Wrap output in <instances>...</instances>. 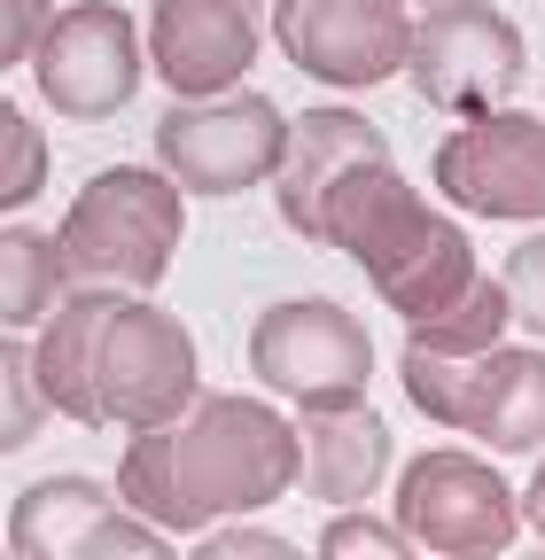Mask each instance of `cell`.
I'll list each match as a JSON object with an SVG mask.
<instances>
[{
  "mask_svg": "<svg viewBox=\"0 0 545 560\" xmlns=\"http://www.w3.org/2000/svg\"><path fill=\"white\" fill-rule=\"evenodd\" d=\"M304 444L297 420L272 412L265 397H211L195 389L172 420L156 429H132L125 459H117V499L156 522L164 537H195L211 522L234 514H265L297 490Z\"/></svg>",
  "mask_w": 545,
  "mask_h": 560,
  "instance_id": "obj_1",
  "label": "cell"
},
{
  "mask_svg": "<svg viewBox=\"0 0 545 560\" xmlns=\"http://www.w3.org/2000/svg\"><path fill=\"white\" fill-rule=\"evenodd\" d=\"M320 249H344L374 296L414 327L437 304H452L484 265H475V242L460 219H444L437 202H421V187L397 172V156H367L320 202Z\"/></svg>",
  "mask_w": 545,
  "mask_h": 560,
  "instance_id": "obj_2",
  "label": "cell"
},
{
  "mask_svg": "<svg viewBox=\"0 0 545 560\" xmlns=\"http://www.w3.org/2000/svg\"><path fill=\"white\" fill-rule=\"evenodd\" d=\"M179 242H187V187H172L156 164L94 172L55 226L71 289H125V296L164 289Z\"/></svg>",
  "mask_w": 545,
  "mask_h": 560,
  "instance_id": "obj_3",
  "label": "cell"
},
{
  "mask_svg": "<svg viewBox=\"0 0 545 560\" xmlns=\"http://www.w3.org/2000/svg\"><path fill=\"white\" fill-rule=\"evenodd\" d=\"M195 389H202L195 335L149 296L94 289V319H86V420L94 429H125V436L156 429Z\"/></svg>",
  "mask_w": 545,
  "mask_h": 560,
  "instance_id": "obj_4",
  "label": "cell"
},
{
  "mask_svg": "<svg viewBox=\"0 0 545 560\" xmlns=\"http://www.w3.org/2000/svg\"><path fill=\"white\" fill-rule=\"evenodd\" d=\"M397 382H405V405L437 429L484 436L507 459L545 452V342H491L475 359H444V350L405 342Z\"/></svg>",
  "mask_w": 545,
  "mask_h": 560,
  "instance_id": "obj_5",
  "label": "cell"
},
{
  "mask_svg": "<svg viewBox=\"0 0 545 560\" xmlns=\"http://www.w3.org/2000/svg\"><path fill=\"white\" fill-rule=\"evenodd\" d=\"M405 79H414V94L429 109L467 125V117H491L514 102V86L530 79V39L491 0H437V9L414 16Z\"/></svg>",
  "mask_w": 545,
  "mask_h": 560,
  "instance_id": "obj_6",
  "label": "cell"
},
{
  "mask_svg": "<svg viewBox=\"0 0 545 560\" xmlns=\"http://www.w3.org/2000/svg\"><path fill=\"white\" fill-rule=\"evenodd\" d=\"M250 374L289 397L297 412L312 405H359L374 382V342L359 327V312H344L335 296H289L265 304L250 327Z\"/></svg>",
  "mask_w": 545,
  "mask_h": 560,
  "instance_id": "obj_7",
  "label": "cell"
},
{
  "mask_svg": "<svg viewBox=\"0 0 545 560\" xmlns=\"http://www.w3.org/2000/svg\"><path fill=\"white\" fill-rule=\"evenodd\" d=\"M390 522L414 537V552H437V560H499L522 529V499L507 490L499 467H484L475 452H421L414 467L397 475V499H390Z\"/></svg>",
  "mask_w": 545,
  "mask_h": 560,
  "instance_id": "obj_8",
  "label": "cell"
},
{
  "mask_svg": "<svg viewBox=\"0 0 545 560\" xmlns=\"http://www.w3.org/2000/svg\"><path fill=\"white\" fill-rule=\"evenodd\" d=\"M289 156V117L265 94H211L179 102L156 125V172L187 195H242L265 187Z\"/></svg>",
  "mask_w": 545,
  "mask_h": 560,
  "instance_id": "obj_9",
  "label": "cell"
},
{
  "mask_svg": "<svg viewBox=\"0 0 545 560\" xmlns=\"http://www.w3.org/2000/svg\"><path fill=\"white\" fill-rule=\"evenodd\" d=\"M32 79H39V94H47L55 117L102 125V117H117L132 94H141V79H149L141 24H132L117 0H71V9H55V24L39 32Z\"/></svg>",
  "mask_w": 545,
  "mask_h": 560,
  "instance_id": "obj_10",
  "label": "cell"
},
{
  "mask_svg": "<svg viewBox=\"0 0 545 560\" xmlns=\"http://www.w3.org/2000/svg\"><path fill=\"white\" fill-rule=\"evenodd\" d=\"M452 210L499 226H545V117L537 109H491L444 132L429 164Z\"/></svg>",
  "mask_w": 545,
  "mask_h": 560,
  "instance_id": "obj_11",
  "label": "cell"
},
{
  "mask_svg": "<svg viewBox=\"0 0 545 560\" xmlns=\"http://www.w3.org/2000/svg\"><path fill=\"white\" fill-rule=\"evenodd\" d=\"M272 39L304 79L367 94L382 79H405L414 9L405 0H272Z\"/></svg>",
  "mask_w": 545,
  "mask_h": 560,
  "instance_id": "obj_12",
  "label": "cell"
},
{
  "mask_svg": "<svg viewBox=\"0 0 545 560\" xmlns=\"http://www.w3.org/2000/svg\"><path fill=\"white\" fill-rule=\"evenodd\" d=\"M9 545L24 560H164L172 537L141 522L94 475H39L9 506Z\"/></svg>",
  "mask_w": 545,
  "mask_h": 560,
  "instance_id": "obj_13",
  "label": "cell"
},
{
  "mask_svg": "<svg viewBox=\"0 0 545 560\" xmlns=\"http://www.w3.org/2000/svg\"><path fill=\"white\" fill-rule=\"evenodd\" d=\"M257 0H149V70L179 102L234 94L242 70L257 62Z\"/></svg>",
  "mask_w": 545,
  "mask_h": 560,
  "instance_id": "obj_14",
  "label": "cell"
},
{
  "mask_svg": "<svg viewBox=\"0 0 545 560\" xmlns=\"http://www.w3.org/2000/svg\"><path fill=\"white\" fill-rule=\"evenodd\" d=\"M367 156H390V132H382L374 117H359V109H344V102L304 109V117L289 125V156H281V172H272L281 226H289L297 242L320 249V202H327V187L344 179L351 164H367Z\"/></svg>",
  "mask_w": 545,
  "mask_h": 560,
  "instance_id": "obj_15",
  "label": "cell"
},
{
  "mask_svg": "<svg viewBox=\"0 0 545 560\" xmlns=\"http://www.w3.org/2000/svg\"><path fill=\"white\" fill-rule=\"evenodd\" d=\"M297 444H304V467L297 482L312 490L320 506H367L382 475H390V420L359 397V405H312L297 412Z\"/></svg>",
  "mask_w": 545,
  "mask_h": 560,
  "instance_id": "obj_16",
  "label": "cell"
},
{
  "mask_svg": "<svg viewBox=\"0 0 545 560\" xmlns=\"http://www.w3.org/2000/svg\"><path fill=\"white\" fill-rule=\"evenodd\" d=\"M62 289H71V272H62L55 234H39V226H0V327H9V335L39 327V319L62 304Z\"/></svg>",
  "mask_w": 545,
  "mask_h": 560,
  "instance_id": "obj_17",
  "label": "cell"
},
{
  "mask_svg": "<svg viewBox=\"0 0 545 560\" xmlns=\"http://www.w3.org/2000/svg\"><path fill=\"white\" fill-rule=\"evenodd\" d=\"M514 312H507V289H499V272H475L467 289L452 304H437L429 319L405 327V342H421V350H444V359H475V350H491L507 342Z\"/></svg>",
  "mask_w": 545,
  "mask_h": 560,
  "instance_id": "obj_18",
  "label": "cell"
},
{
  "mask_svg": "<svg viewBox=\"0 0 545 560\" xmlns=\"http://www.w3.org/2000/svg\"><path fill=\"white\" fill-rule=\"evenodd\" d=\"M47 164H55V149H47V132L0 94V210H24L39 187H47Z\"/></svg>",
  "mask_w": 545,
  "mask_h": 560,
  "instance_id": "obj_19",
  "label": "cell"
},
{
  "mask_svg": "<svg viewBox=\"0 0 545 560\" xmlns=\"http://www.w3.org/2000/svg\"><path fill=\"white\" fill-rule=\"evenodd\" d=\"M39 429H47V397L32 382V342H16L0 327V459L24 452Z\"/></svg>",
  "mask_w": 545,
  "mask_h": 560,
  "instance_id": "obj_20",
  "label": "cell"
},
{
  "mask_svg": "<svg viewBox=\"0 0 545 560\" xmlns=\"http://www.w3.org/2000/svg\"><path fill=\"white\" fill-rule=\"evenodd\" d=\"M320 552L327 560H414V537L382 514H367V506H335L327 529H320Z\"/></svg>",
  "mask_w": 545,
  "mask_h": 560,
  "instance_id": "obj_21",
  "label": "cell"
},
{
  "mask_svg": "<svg viewBox=\"0 0 545 560\" xmlns=\"http://www.w3.org/2000/svg\"><path fill=\"white\" fill-rule=\"evenodd\" d=\"M499 289H507V312L514 327H530V342H545V226H530L507 265H499Z\"/></svg>",
  "mask_w": 545,
  "mask_h": 560,
  "instance_id": "obj_22",
  "label": "cell"
},
{
  "mask_svg": "<svg viewBox=\"0 0 545 560\" xmlns=\"http://www.w3.org/2000/svg\"><path fill=\"white\" fill-rule=\"evenodd\" d=\"M195 560H297V545L281 529H257L250 514H234V522L195 529Z\"/></svg>",
  "mask_w": 545,
  "mask_h": 560,
  "instance_id": "obj_23",
  "label": "cell"
},
{
  "mask_svg": "<svg viewBox=\"0 0 545 560\" xmlns=\"http://www.w3.org/2000/svg\"><path fill=\"white\" fill-rule=\"evenodd\" d=\"M47 24H55V0H0V70L32 62Z\"/></svg>",
  "mask_w": 545,
  "mask_h": 560,
  "instance_id": "obj_24",
  "label": "cell"
},
{
  "mask_svg": "<svg viewBox=\"0 0 545 560\" xmlns=\"http://www.w3.org/2000/svg\"><path fill=\"white\" fill-rule=\"evenodd\" d=\"M522 522H530L537 545H545V452H537V475H530V490H522Z\"/></svg>",
  "mask_w": 545,
  "mask_h": 560,
  "instance_id": "obj_25",
  "label": "cell"
},
{
  "mask_svg": "<svg viewBox=\"0 0 545 560\" xmlns=\"http://www.w3.org/2000/svg\"><path fill=\"white\" fill-rule=\"evenodd\" d=\"M405 9H437V0H405Z\"/></svg>",
  "mask_w": 545,
  "mask_h": 560,
  "instance_id": "obj_26",
  "label": "cell"
}]
</instances>
